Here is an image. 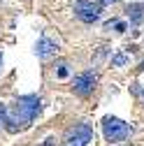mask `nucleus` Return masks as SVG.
Wrapping results in <instances>:
<instances>
[{"label": "nucleus", "instance_id": "6", "mask_svg": "<svg viewBox=\"0 0 144 146\" xmlns=\"http://www.w3.org/2000/svg\"><path fill=\"white\" fill-rule=\"evenodd\" d=\"M58 51V44L53 42V40H49V37H42L40 42H37V46H35V53H37V58H49V56H53V53Z\"/></svg>", "mask_w": 144, "mask_h": 146}, {"label": "nucleus", "instance_id": "8", "mask_svg": "<svg viewBox=\"0 0 144 146\" xmlns=\"http://www.w3.org/2000/svg\"><path fill=\"white\" fill-rule=\"evenodd\" d=\"M125 63H128V56H125V53H114V56H112V65L123 67Z\"/></svg>", "mask_w": 144, "mask_h": 146}, {"label": "nucleus", "instance_id": "10", "mask_svg": "<svg viewBox=\"0 0 144 146\" xmlns=\"http://www.w3.org/2000/svg\"><path fill=\"white\" fill-rule=\"evenodd\" d=\"M5 121H7V107L0 104V125H5Z\"/></svg>", "mask_w": 144, "mask_h": 146}, {"label": "nucleus", "instance_id": "3", "mask_svg": "<svg viewBox=\"0 0 144 146\" xmlns=\"http://www.w3.org/2000/svg\"><path fill=\"white\" fill-rule=\"evenodd\" d=\"M75 14H77V19L84 21V23H95L102 16V5L93 3V0H77Z\"/></svg>", "mask_w": 144, "mask_h": 146}, {"label": "nucleus", "instance_id": "9", "mask_svg": "<svg viewBox=\"0 0 144 146\" xmlns=\"http://www.w3.org/2000/svg\"><path fill=\"white\" fill-rule=\"evenodd\" d=\"M67 74H70V70H67V63H61V65H58V70H56V77H58V79H65Z\"/></svg>", "mask_w": 144, "mask_h": 146}, {"label": "nucleus", "instance_id": "4", "mask_svg": "<svg viewBox=\"0 0 144 146\" xmlns=\"http://www.w3.org/2000/svg\"><path fill=\"white\" fill-rule=\"evenodd\" d=\"M95 84H98L95 72L93 70H86V72H81V74L75 77V81H72V90H75L77 95H81V98H88L95 90Z\"/></svg>", "mask_w": 144, "mask_h": 146}, {"label": "nucleus", "instance_id": "5", "mask_svg": "<svg viewBox=\"0 0 144 146\" xmlns=\"http://www.w3.org/2000/svg\"><path fill=\"white\" fill-rule=\"evenodd\" d=\"M91 139H93V130H91V125L79 123V125H75V127L67 132L63 146H86Z\"/></svg>", "mask_w": 144, "mask_h": 146}, {"label": "nucleus", "instance_id": "13", "mask_svg": "<svg viewBox=\"0 0 144 146\" xmlns=\"http://www.w3.org/2000/svg\"><path fill=\"white\" fill-rule=\"evenodd\" d=\"M51 144H53V137H49V139L44 141V146H51Z\"/></svg>", "mask_w": 144, "mask_h": 146}, {"label": "nucleus", "instance_id": "7", "mask_svg": "<svg viewBox=\"0 0 144 146\" xmlns=\"http://www.w3.org/2000/svg\"><path fill=\"white\" fill-rule=\"evenodd\" d=\"M125 12H128V19H130L133 23H139V21L144 19V5H139V3L128 5V7H125Z\"/></svg>", "mask_w": 144, "mask_h": 146}, {"label": "nucleus", "instance_id": "11", "mask_svg": "<svg viewBox=\"0 0 144 146\" xmlns=\"http://www.w3.org/2000/svg\"><path fill=\"white\" fill-rule=\"evenodd\" d=\"M125 28H128L125 21H114V30H116V33H125Z\"/></svg>", "mask_w": 144, "mask_h": 146}, {"label": "nucleus", "instance_id": "14", "mask_svg": "<svg viewBox=\"0 0 144 146\" xmlns=\"http://www.w3.org/2000/svg\"><path fill=\"white\" fill-rule=\"evenodd\" d=\"M0 63H3V53H0Z\"/></svg>", "mask_w": 144, "mask_h": 146}, {"label": "nucleus", "instance_id": "1", "mask_svg": "<svg viewBox=\"0 0 144 146\" xmlns=\"http://www.w3.org/2000/svg\"><path fill=\"white\" fill-rule=\"evenodd\" d=\"M42 111V100L37 95H23V98H16L9 107H7V121L5 127L7 132H21L37 118V114Z\"/></svg>", "mask_w": 144, "mask_h": 146}, {"label": "nucleus", "instance_id": "15", "mask_svg": "<svg viewBox=\"0 0 144 146\" xmlns=\"http://www.w3.org/2000/svg\"><path fill=\"white\" fill-rule=\"evenodd\" d=\"M142 95H144V90H142Z\"/></svg>", "mask_w": 144, "mask_h": 146}, {"label": "nucleus", "instance_id": "2", "mask_svg": "<svg viewBox=\"0 0 144 146\" xmlns=\"http://www.w3.org/2000/svg\"><path fill=\"white\" fill-rule=\"evenodd\" d=\"M102 135H105L107 141H123L130 135V125L121 118H116V116H107L102 121Z\"/></svg>", "mask_w": 144, "mask_h": 146}, {"label": "nucleus", "instance_id": "12", "mask_svg": "<svg viewBox=\"0 0 144 146\" xmlns=\"http://www.w3.org/2000/svg\"><path fill=\"white\" fill-rule=\"evenodd\" d=\"M98 3H100L102 7H107V5H112V3H116V0H98Z\"/></svg>", "mask_w": 144, "mask_h": 146}]
</instances>
